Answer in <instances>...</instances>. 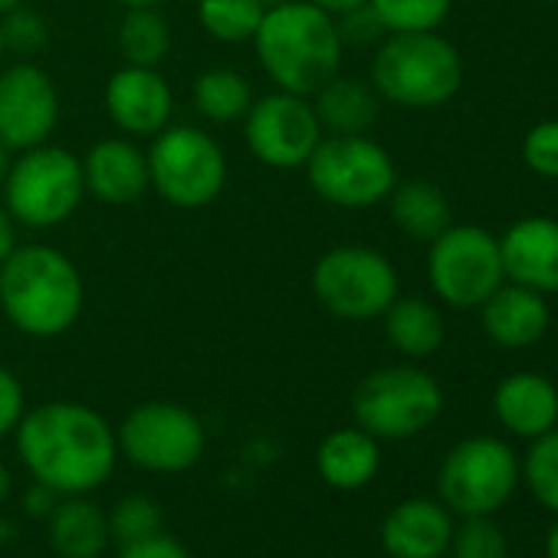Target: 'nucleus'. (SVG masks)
I'll return each mask as SVG.
<instances>
[{"label": "nucleus", "mask_w": 558, "mask_h": 558, "mask_svg": "<svg viewBox=\"0 0 558 558\" xmlns=\"http://www.w3.org/2000/svg\"><path fill=\"white\" fill-rule=\"evenodd\" d=\"M313 293L332 316L368 323L398 300V272L372 246H336L313 266Z\"/></svg>", "instance_id": "6e6552de"}, {"label": "nucleus", "mask_w": 558, "mask_h": 558, "mask_svg": "<svg viewBox=\"0 0 558 558\" xmlns=\"http://www.w3.org/2000/svg\"><path fill=\"white\" fill-rule=\"evenodd\" d=\"M119 4H125V8H158V4H165V0H119Z\"/></svg>", "instance_id": "c03bdc74"}, {"label": "nucleus", "mask_w": 558, "mask_h": 558, "mask_svg": "<svg viewBox=\"0 0 558 558\" xmlns=\"http://www.w3.org/2000/svg\"><path fill=\"white\" fill-rule=\"evenodd\" d=\"M194 106L210 122H236L253 106V93L236 70H207L194 80Z\"/></svg>", "instance_id": "bb28decb"}, {"label": "nucleus", "mask_w": 558, "mask_h": 558, "mask_svg": "<svg viewBox=\"0 0 558 558\" xmlns=\"http://www.w3.org/2000/svg\"><path fill=\"white\" fill-rule=\"evenodd\" d=\"M171 31L158 8H125L119 24V50L129 66H158L168 57Z\"/></svg>", "instance_id": "a878e982"}, {"label": "nucleus", "mask_w": 558, "mask_h": 558, "mask_svg": "<svg viewBox=\"0 0 558 558\" xmlns=\"http://www.w3.org/2000/svg\"><path fill=\"white\" fill-rule=\"evenodd\" d=\"M502 272L515 287L558 293V220L522 217L499 240Z\"/></svg>", "instance_id": "dca6fc26"}, {"label": "nucleus", "mask_w": 558, "mask_h": 558, "mask_svg": "<svg viewBox=\"0 0 558 558\" xmlns=\"http://www.w3.org/2000/svg\"><path fill=\"white\" fill-rule=\"evenodd\" d=\"M119 558H187V551H184V545L174 535H168L161 529L155 535L135 538V542H122Z\"/></svg>", "instance_id": "c9c22d12"}, {"label": "nucleus", "mask_w": 558, "mask_h": 558, "mask_svg": "<svg viewBox=\"0 0 558 558\" xmlns=\"http://www.w3.org/2000/svg\"><path fill=\"white\" fill-rule=\"evenodd\" d=\"M250 44L263 73L293 96H316L342 70L345 40L339 21L310 0L269 8Z\"/></svg>", "instance_id": "f03ea898"}, {"label": "nucleus", "mask_w": 558, "mask_h": 558, "mask_svg": "<svg viewBox=\"0 0 558 558\" xmlns=\"http://www.w3.org/2000/svg\"><path fill=\"white\" fill-rule=\"evenodd\" d=\"M319 476L336 489H362L381 466L378 437L362 427H339L332 430L316 453Z\"/></svg>", "instance_id": "4be33fe9"}, {"label": "nucleus", "mask_w": 558, "mask_h": 558, "mask_svg": "<svg viewBox=\"0 0 558 558\" xmlns=\"http://www.w3.org/2000/svg\"><path fill=\"white\" fill-rule=\"evenodd\" d=\"M83 303V276L57 246L27 243L0 263V310L24 336H63L76 326Z\"/></svg>", "instance_id": "7ed1b4c3"}, {"label": "nucleus", "mask_w": 558, "mask_h": 558, "mask_svg": "<svg viewBox=\"0 0 558 558\" xmlns=\"http://www.w3.org/2000/svg\"><path fill=\"white\" fill-rule=\"evenodd\" d=\"M4 50H8V47H4V34H0V60H4Z\"/></svg>", "instance_id": "de8ad7c7"}, {"label": "nucleus", "mask_w": 558, "mask_h": 558, "mask_svg": "<svg viewBox=\"0 0 558 558\" xmlns=\"http://www.w3.org/2000/svg\"><path fill=\"white\" fill-rule=\"evenodd\" d=\"M395 223L414 240H434L450 227V204L444 191L430 181H401L388 194Z\"/></svg>", "instance_id": "393cba45"}, {"label": "nucleus", "mask_w": 558, "mask_h": 558, "mask_svg": "<svg viewBox=\"0 0 558 558\" xmlns=\"http://www.w3.org/2000/svg\"><path fill=\"white\" fill-rule=\"evenodd\" d=\"M8 171H11V148L0 145V187H4V181H8Z\"/></svg>", "instance_id": "79ce46f5"}, {"label": "nucleus", "mask_w": 558, "mask_h": 558, "mask_svg": "<svg viewBox=\"0 0 558 558\" xmlns=\"http://www.w3.org/2000/svg\"><path fill=\"white\" fill-rule=\"evenodd\" d=\"M457 558H506V535L486 515H470V522L450 538Z\"/></svg>", "instance_id": "2f4dec72"}, {"label": "nucleus", "mask_w": 558, "mask_h": 558, "mask_svg": "<svg viewBox=\"0 0 558 558\" xmlns=\"http://www.w3.org/2000/svg\"><path fill=\"white\" fill-rule=\"evenodd\" d=\"M453 0H368V8L388 34L401 31H437Z\"/></svg>", "instance_id": "c85d7f7f"}, {"label": "nucleus", "mask_w": 558, "mask_h": 558, "mask_svg": "<svg viewBox=\"0 0 558 558\" xmlns=\"http://www.w3.org/2000/svg\"><path fill=\"white\" fill-rule=\"evenodd\" d=\"M545 551H548V558H558V525L548 532V542H545Z\"/></svg>", "instance_id": "37998d69"}, {"label": "nucleus", "mask_w": 558, "mask_h": 558, "mask_svg": "<svg viewBox=\"0 0 558 558\" xmlns=\"http://www.w3.org/2000/svg\"><path fill=\"white\" fill-rule=\"evenodd\" d=\"M483 329L502 349H529L548 329V303L525 287H499L483 303Z\"/></svg>", "instance_id": "aec40b11"}, {"label": "nucleus", "mask_w": 558, "mask_h": 558, "mask_svg": "<svg viewBox=\"0 0 558 558\" xmlns=\"http://www.w3.org/2000/svg\"><path fill=\"white\" fill-rule=\"evenodd\" d=\"M60 122V93L37 63L0 70V145L27 151L44 145Z\"/></svg>", "instance_id": "4468645a"}, {"label": "nucleus", "mask_w": 558, "mask_h": 558, "mask_svg": "<svg viewBox=\"0 0 558 558\" xmlns=\"http://www.w3.org/2000/svg\"><path fill=\"white\" fill-rule=\"evenodd\" d=\"M385 336L408 359H427L444 345V316L421 296H398L385 310Z\"/></svg>", "instance_id": "b1692460"}, {"label": "nucleus", "mask_w": 558, "mask_h": 558, "mask_svg": "<svg viewBox=\"0 0 558 558\" xmlns=\"http://www.w3.org/2000/svg\"><path fill=\"white\" fill-rule=\"evenodd\" d=\"M119 450L148 473H184L204 453V424L194 411L171 401H148L129 411L119 434Z\"/></svg>", "instance_id": "9b49d317"}, {"label": "nucleus", "mask_w": 558, "mask_h": 558, "mask_svg": "<svg viewBox=\"0 0 558 558\" xmlns=\"http://www.w3.org/2000/svg\"><path fill=\"white\" fill-rule=\"evenodd\" d=\"M24 411H27L24 385L17 381L14 372H8L4 365H0V440H4L11 430H17Z\"/></svg>", "instance_id": "f704fd0d"}, {"label": "nucleus", "mask_w": 558, "mask_h": 558, "mask_svg": "<svg viewBox=\"0 0 558 558\" xmlns=\"http://www.w3.org/2000/svg\"><path fill=\"white\" fill-rule=\"evenodd\" d=\"M372 86L395 106L437 109L463 86V60L450 40L434 31L388 34L372 60Z\"/></svg>", "instance_id": "20e7f679"}, {"label": "nucleus", "mask_w": 558, "mask_h": 558, "mask_svg": "<svg viewBox=\"0 0 558 558\" xmlns=\"http://www.w3.org/2000/svg\"><path fill=\"white\" fill-rule=\"evenodd\" d=\"M339 34H342V40H345V44H349V40H355V44H368V40L381 37V34H385V27H381V21L375 17V11H372L368 4H362V8H355V11L342 14Z\"/></svg>", "instance_id": "e433bc0d"}, {"label": "nucleus", "mask_w": 558, "mask_h": 558, "mask_svg": "<svg viewBox=\"0 0 558 558\" xmlns=\"http://www.w3.org/2000/svg\"><path fill=\"white\" fill-rule=\"evenodd\" d=\"M266 8L259 0H197L201 27L220 44H246L253 40Z\"/></svg>", "instance_id": "cd10ccee"}, {"label": "nucleus", "mask_w": 558, "mask_h": 558, "mask_svg": "<svg viewBox=\"0 0 558 558\" xmlns=\"http://www.w3.org/2000/svg\"><path fill=\"white\" fill-rule=\"evenodd\" d=\"M86 194L106 204H132L148 187V155L129 138H102L89 148L83 161Z\"/></svg>", "instance_id": "f3484780"}, {"label": "nucleus", "mask_w": 558, "mask_h": 558, "mask_svg": "<svg viewBox=\"0 0 558 558\" xmlns=\"http://www.w3.org/2000/svg\"><path fill=\"white\" fill-rule=\"evenodd\" d=\"M151 187L174 207H207L227 181L220 145L194 125H165L148 151Z\"/></svg>", "instance_id": "1a4fd4ad"}, {"label": "nucleus", "mask_w": 558, "mask_h": 558, "mask_svg": "<svg viewBox=\"0 0 558 558\" xmlns=\"http://www.w3.org/2000/svg\"><path fill=\"white\" fill-rule=\"evenodd\" d=\"M525 480L532 496L558 512V430H545L542 437H535L529 457H525Z\"/></svg>", "instance_id": "c756f323"}, {"label": "nucleus", "mask_w": 558, "mask_h": 558, "mask_svg": "<svg viewBox=\"0 0 558 558\" xmlns=\"http://www.w3.org/2000/svg\"><path fill=\"white\" fill-rule=\"evenodd\" d=\"M17 457L34 483L60 496H89L112 476L119 440L99 411L76 401H50L24 411Z\"/></svg>", "instance_id": "f257e3e1"}, {"label": "nucleus", "mask_w": 558, "mask_h": 558, "mask_svg": "<svg viewBox=\"0 0 558 558\" xmlns=\"http://www.w3.org/2000/svg\"><path fill=\"white\" fill-rule=\"evenodd\" d=\"M161 525H165L161 506L148 496H138V493L122 496L109 512V532L119 538V545L155 535V532H161Z\"/></svg>", "instance_id": "7c9ffc66"}, {"label": "nucleus", "mask_w": 558, "mask_h": 558, "mask_svg": "<svg viewBox=\"0 0 558 558\" xmlns=\"http://www.w3.org/2000/svg\"><path fill=\"white\" fill-rule=\"evenodd\" d=\"M57 502H60V493H53V489L44 486V483H34V486L24 493V509H27L31 515H37V519H47V515L53 512Z\"/></svg>", "instance_id": "4c0bfd02"}, {"label": "nucleus", "mask_w": 558, "mask_h": 558, "mask_svg": "<svg viewBox=\"0 0 558 558\" xmlns=\"http://www.w3.org/2000/svg\"><path fill=\"white\" fill-rule=\"evenodd\" d=\"M17 220L11 217L8 207H0V263H4L17 250Z\"/></svg>", "instance_id": "58836bf2"}, {"label": "nucleus", "mask_w": 558, "mask_h": 558, "mask_svg": "<svg viewBox=\"0 0 558 558\" xmlns=\"http://www.w3.org/2000/svg\"><path fill=\"white\" fill-rule=\"evenodd\" d=\"M450 538V515L430 499H404L381 522V545L391 558H440Z\"/></svg>", "instance_id": "a211bd4d"}, {"label": "nucleus", "mask_w": 558, "mask_h": 558, "mask_svg": "<svg viewBox=\"0 0 558 558\" xmlns=\"http://www.w3.org/2000/svg\"><path fill=\"white\" fill-rule=\"evenodd\" d=\"M243 132L253 158L276 171L303 168L323 138V125L313 102L283 89L253 99L243 116Z\"/></svg>", "instance_id": "ddd939ff"}, {"label": "nucleus", "mask_w": 558, "mask_h": 558, "mask_svg": "<svg viewBox=\"0 0 558 558\" xmlns=\"http://www.w3.org/2000/svg\"><path fill=\"white\" fill-rule=\"evenodd\" d=\"M109 119L125 135H158L174 112L168 80L155 66H122L106 86Z\"/></svg>", "instance_id": "2eb2a0df"}, {"label": "nucleus", "mask_w": 558, "mask_h": 558, "mask_svg": "<svg viewBox=\"0 0 558 558\" xmlns=\"http://www.w3.org/2000/svg\"><path fill=\"white\" fill-rule=\"evenodd\" d=\"M0 34H4V47L14 50V53H37L47 47V21L31 11V8H14L11 14H4V21H0Z\"/></svg>", "instance_id": "473e14b6"}, {"label": "nucleus", "mask_w": 558, "mask_h": 558, "mask_svg": "<svg viewBox=\"0 0 558 558\" xmlns=\"http://www.w3.org/2000/svg\"><path fill=\"white\" fill-rule=\"evenodd\" d=\"M427 279L434 293L453 310L483 306L506 279L499 240L476 223H450L430 240Z\"/></svg>", "instance_id": "9d476101"}, {"label": "nucleus", "mask_w": 558, "mask_h": 558, "mask_svg": "<svg viewBox=\"0 0 558 558\" xmlns=\"http://www.w3.org/2000/svg\"><path fill=\"white\" fill-rule=\"evenodd\" d=\"M313 109L319 116V125L332 135H365L378 122L381 106L375 86L352 76H336L316 93Z\"/></svg>", "instance_id": "5701e85b"}, {"label": "nucleus", "mask_w": 558, "mask_h": 558, "mask_svg": "<svg viewBox=\"0 0 558 558\" xmlns=\"http://www.w3.org/2000/svg\"><path fill=\"white\" fill-rule=\"evenodd\" d=\"M310 4H316L319 11H326V14H332V17H342V14H349V11L368 4V0H310Z\"/></svg>", "instance_id": "ea45409f"}, {"label": "nucleus", "mask_w": 558, "mask_h": 558, "mask_svg": "<svg viewBox=\"0 0 558 558\" xmlns=\"http://www.w3.org/2000/svg\"><path fill=\"white\" fill-rule=\"evenodd\" d=\"M522 161L538 178H558V119L538 122L525 132Z\"/></svg>", "instance_id": "72a5a7b5"}, {"label": "nucleus", "mask_w": 558, "mask_h": 558, "mask_svg": "<svg viewBox=\"0 0 558 558\" xmlns=\"http://www.w3.org/2000/svg\"><path fill=\"white\" fill-rule=\"evenodd\" d=\"M259 4L269 11V8H279V4H290V0H259Z\"/></svg>", "instance_id": "49530a36"}, {"label": "nucleus", "mask_w": 558, "mask_h": 558, "mask_svg": "<svg viewBox=\"0 0 558 558\" xmlns=\"http://www.w3.org/2000/svg\"><path fill=\"white\" fill-rule=\"evenodd\" d=\"M493 411L499 424L515 437H542L558 421V391L542 375L515 372L499 381L493 395Z\"/></svg>", "instance_id": "6ab92c4d"}, {"label": "nucleus", "mask_w": 558, "mask_h": 558, "mask_svg": "<svg viewBox=\"0 0 558 558\" xmlns=\"http://www.w3.org/2000/svg\"><path fill=\"white\" fill-rule=\"evenodd\" d=\"M24 4V0H0V17H4V14H11L14 8H21Z\"/></svg>", "instance_id": "a18cd8bd"}, {"label": "nucleus", "mask_w": 558, "mask_h": 558, "mask_svg": "<svg viewBox=\"0 0 558 558\" xmlns=\"http://www.w3.org/2000/svg\"><path fill=\"white\" fill-rule=\"evenodd\" d=\"M8 493H11V470L4 466V460H0V506H4Z\"/></svg>", "instance_id": "a19ab883"}, {"label": "nucleus", "mask_w": 558, "mask_h": 558, "mask_svg": "<svg viewBox=\"0 0 558 558\" xmlns=\"http://www.w3.org/2000/svg\"><path fill=\"white\" fill-rule=\"evenodd\" d=\"M4 207L11 217L31 230H50L66 223L86 194L83 161L60 145H37L11 161L4 181Z\"/></svg>", "instance_id": "39448f33"}, {"label": "nucleus", "mask_w": 558, "mask_h": 558, "mask_svg": "<svg viewBox=\"0 0 558 558\" xmlns=\"http://www.w3.org/2000/svg\"><path fill=\"white\" fill-rule=\"evenodd\" d=\"M519 463L509 444L496 437L460 440L440 466V496L453 512L489 515L515 489Z\"/></svg>", "instance_id": "f8f14e48"}, {"label": "nucleus", "mask_w": 558, "mask_h": 558, "mask_svg": "<svg viewBox=\"0 0 558 558\" xmlns=\"http://www.w3.org/2000/svg\"><path fill=\"white\" fill-rule=\"evenodd\" d=\"M352 411L362 430L378 440H404L427 430L444 411V391L434 375L414 365L378 368L355 388Z\"/></svg>", "instance_id": "423d86ee"}, {"label": "nucleus", "mask_w": 558, "mask_h": 558, "mask_svg": "<svg viewBox=\"0 0 558 558\" xmlns=\"http://www.w3.org/2000/svg\"><path fill=\"white\" fill-rule=\"evenodd\" d=\"M303 168L323 201L349 210L381 204L398 184L391 155L365 135H323Z\"/></svg>", "instance_id": "0eeeda50"}, {"label": "nucleus", "mask_w": 558, "mask_h": 558, "mask_svg": "<svg viewBox=\"0 0 558 558\" xmlns=\"http://www.w3.org/2000/svg\"><path fill=\"white\" fill-rule=\"evenodd\" d=\"M50 545L63 558H99L109 545V515L86 496H60L47 515Z\"/></svg>", "instance_id": "412c9836"}]
</instances>
